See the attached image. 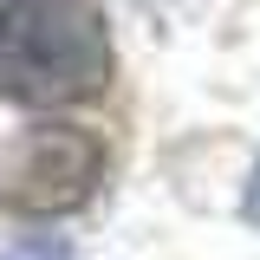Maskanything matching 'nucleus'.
<instances>
[{"label": "nucleus", "mask_w": 260, "mask_h": 260, "mask_svg": "<svg viewBox=\"0 0 260 260\" xmlns=\"http://www.w3.org/2000/svg\"><path fill=\"white\" fill-rule=\"evenodd\" d=\"M117 72L111 26L91 0H0V98L20 111H65L104 98Z\"/></svg>", "instance_id": "1"}, {"label": "nucleus", "mask_w": 260, "mask_h": 260, "mask_svg": "<svg viewBox=\"0 0 260 260\" xmlns=\"http://www.w3.org/2000/svg\"><path fill=\"white\" fill-rule=\"evenodd\" d=\"M104 137L85 124H32L0 150V208L26 221H59L104 182Z\"/></svg>", "instance_id": "2"}, {"label": "nucleus", "mask_w": 260, "mask_h": 260, "mask_svg": "<svg viewBox=\"0 0 260 260\" xmlns=\"http://www.w3.org/2000/svg\"><path fill=\"white\" fill-rule=\"evenodd\" d=\"M0 260H72V247H65V241H52V234H46V241H20V247H7V254Z\"/></svg>", "instance_id": "3"}, {"label": "nucleus", "mask_w": 260, "mask_h": 260, "mask_svg": "<svg viewBox=\"0 0 260 260\" xmlns=\"http://www.w3.org/2000/svg\"><path fill=\"white\" fill-rule=\"evenodd\" d=\"M247 221L260 228V169H254V182H247Z\"/></svg>", "instance_id": "4"}]
</instances>
